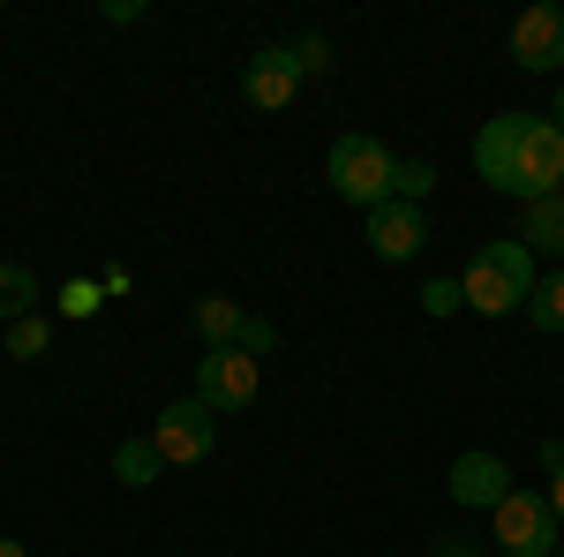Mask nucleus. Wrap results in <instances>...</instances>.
Returning a JSON list of instances; mask_svg holds the SVG:
<instances>
[{"label": "nucleus", "instance_id": "1", "mask_svg": "<svg viewBox=\"0 0 564 557\" xmlns=\"http://www.w3.org/2000/svg\"><path fill=\"white\" fill-rule=\"evenodd\" d=\"M475 173L497 196H520V204L564 196V129L542 114H497L475 136Z\"/></svg>", "mask_w": 564, "mask_h": 557}, {"label": "nucleus", "instance_id": "2", "mask_svg": "<svg viewBox=\"0 0 564 557\" xmlns=\"http://www.w3.org/2000/svg\"><path fill=\"white\" fill-rule=\"evenodd\" d=\"M459 294H467V309H481V317L527 309V294H534V257H527V242H481L475 264L459 271Z\"/></svg>", "mask_w": 564, "mask_h": 557}, {"label": "nucleus", "instance_id": "3", "mask_svg": "<svg viewBox=\"0 0 564 557\" xmlns=\"http://www.w3.org/2000/svg\"><path fill=\"white\" fill-rule=\"evenodd\" d=\"M332 189L361 204V212H377L399 196V151H391L384 136H339L332 143Z\"/></svg>", "mask_w": 564, "mask_h": 557}, {"label": "nucleus", "instance_id": "4", "mask_svg": "<svg viewBox=\"0 0 564 557\" xmlns=\"http://www.w3.org/2000/svg\"><path fill=\"white\" fill-rule=\"evenodd\" d=\"M257 392H263V362L249 346H204V362H196V399H204L212 415L257 407Z\"/></svg>", "mask_w": 564, "mask_h": 557}, {"label": "nucleus", "instance_id": "5", "mask_svg": "<svg viewBox=\"0 0 564 557\" xmlns=\"http://www.w3.org/2000/svg\"><path fill=\"white\" fill-rule=\"evenodd\" d=\"M489 519H497V543H505L497 557H557V543H564V527L542 490H512Z\"/></svg>", "mask_w": 564, "mask_h": 557}, {"label": "nucleus", "instance_id": "6", "mask_svg": "<svg viewBox=\"0 0 564 557\" xmlns=\"http://www.w3.org/2000/svg\"><path fill=\"white\" fill-rule=\"evenodd\" d=\"M151 444H159V460H166V468H204V460H212V444H218L212 407H204L196 392H188V399H174V407H159Z\"/></svg>", "mask_w": 564, "mask_h": 557}, {"label": "nucleus", "instance_id": "7", "mask_svg": "<svg viewBox=\"0 0 564 557\" xmlns=\"http://www.w3.org/2000/svg\"><path fill=\"white\" fill-rule=\"evenodd\" d=\"M512 61H520L527 76H550V68H564V8H557V0H534V8H520V23H512Z\"/></svg>", "mask_w": 564, "mask_h": 557}, {"label": "nucleus", "instance_id": "8", "mask_svg": "<svg viewBox=\"0 0 564 557\" xmlns=\"http://www.w3.org/2000/svg\"><path fill=\"white\" fill-rule=\"evenodd\" d=\"M294 90H302L294 45H263V53H249V68H241V98H249V106L279 114V106H294Z\"/></svg>", "mask_w": 564, "mask_h": 557}, {"label": "nucleus", "instance_id": "9", "mask_svg": "<svg viewBox=\"0 0 564 557\" xmlns=\"http://www.w3.org/2000/svg\"><path fill=\"white\" fill-rule=\"evenodd\" d=\"M422 242H430V212H422V204H399V196H391V204L369 212V249H377L384 264L422 257Z\"/></svg>", "mask_w": 564, "mask_h": 557}, {"label": "nucleus", "instance_id": "10", "mask_svg": "<svg viewBox=\"0 0 564 557\" xmlns=\"http://www.w3.org/2000/svg\"><path fill=\"white\" fill-rule=\"evenodd\" d=\"M452 497H459L467 513H497V505L512 497V468H505L497 452H459V460H452Z\"/></svg>", "mask_w": 564, "mask_h": 557}, {"label": "nucleus", "instance_id": "11", "mask_svg": "<svg viewBox=\"0 0 564 557\" xmlns=\"http://www.w3.org/2000/svg\"><path fill=\"white\" fill-rule=\"evenodd\" d=\"M188 324H196V340L204 346H241V332H249V309L226 294H204L196 309H188Z\"/></svg>", "mask_w": 564, "mask_h": 557}, {"label": "nucleus", "instance_id": "12", "mask_svg": "<svg viewBox=\"0 0 564 557\" xmlns=\"http://www.w3.org/2000/svg\"><path fill=\"white\" fill-rule=\"evenodd\" d=\"M159 474H166V460H159V444H151V437H121V444H113V482L151 490Z\"/></svg>", "mask_w": 564, "mask_h": 557}, {"label": "nucleus", "instance_id": "13", "mask_svg": "<svg viewBox=\"0 0 564 557\" xmlns=\"http://www.w3.org/2000/svg\"><path fill=\"white\" fill-rule=\"evenodd\" d=\"M520 242H527V257H534V249L564 257V196H542V204H527V218H520Z\"/></svg>", "mask_w": 564, "mask_h": 557}, {"label": "nucleus", "instance_id": "14", "mask_svg": "<svg viewBox=\"0 0 564 557\" xmlns=\"http://www.w3.org/2000/svg\"><path fill=\"white\" fill-rule=\"evenodd\" d=\"M39 317V271L31 264H0V324Z\"/></svg>", "mask_w": 564, "mask_h": 557}, {"label": "nucleus", "instance_id": "15", "mask_svg": "<svg viewBox=\"0 0 564 557\" xmlns=\"http://www.w3.org/2000/svg\"><path fill=\"white\" fill-rule=\"evenodd\" d=\"M534 332H564V264L550 271V279H534V294H527V309H520Z\"/></svg>", "mask_w": 564, "mask_h": 557}, {"label": "nucleus", "instance_id": "16", "mask_svg": "<svg viewBox=\"0 0 564 557\" xmlns=\"http://www.w3.org/2000/svg\"><path fill=\"white\" fill-rule=\"evenodd\" d=\"M45 340H53V324H45V317H23V324H8V354H15V362L45 354Z\"/></svg>", "mask_w": 564, "mask_h": 557}, {"label": "nucleus", "instance_id": "17", "mask_svg": "<svg viewBox=\"0 0 564 557\" xmlns=\"http://www.w3.org/2000/svg\"><path fill=\"white\" fill-rule=\"evenodd\" d=\"M436 189V167L430 159H399V204H422Z\"/></svg>", "mask_w": 564, "mask_h": 557}, {"label": "nucleus", "instance_id": "18", "mask_svg": "<svg viewBox=\"0 0 564 557\" xmlns=\"http://www.w3.org/2000/svg\"><path fill=\"white\" fill-rule=\"evenodd\" d=\"M542 468H550V490H542V497H550V513H557V527H564V437L542 444Z\"/></svg>", "mask_w": 564, "mask_h": 557}, {"label": "nucleus", "instance_id": "19", "mask_svg": "<svg viewBox=\"0 0 564 557\" xmlns=\"http://www.w3.org/2000/svg\"><path fill=\"white\" fill-rule=\"evenodd\" d=\"M422 309H430V317H459V309H467L459 279H430V287H422Z\"/></svg>", "mask_w": 564, "mask_h": 557}, {"label": "nucleus", "instance_id": "20", "mask_svg": "<svg viewBox=\"0 0 564 557\" xmlns=\"http://www.w3.org/2000/svg\"><path fill=\"white\" fill-rule=\"evenodd\" d=\"M294 61H302V76H324V68H332V39H324V31L294 39Z\"/></svg>", "mask_w": 564, "mask_h": 557}, {"label": "nucleus", "instance_id": "21", "mask_svg": "<svg viewBox=\"0 0 564 557\" xmlns=\"http://www.w3.org/2000/svg\"><path fill=\"white\" fill-rule=\"evenodd\" d=\"M61 309H68V317H90V309H98V287H90V279H68V287H61Z\"/></svg>", "mask_w": 564, "mask_h": 557}, {"label": "nucleus", "instance_id": "22", "mask_svg": "<svg viewBox=\"0 0 564 557\" xmlns=\"http://www.w3.org/2000/svg\"><path fill=\"white\" fill-rule=\"evenodd\" d=\"M241 346H249V354H271V346H279V324H263V317H249V332H241Z\"/></svg>", "mask_w": 564, "mask_h": 557}, {"label": "nucleus", "instance_id": "23", "mask_svg": "<svg viewBox=\"0 0 564 557\" xmlns=\"http://www.w3.org/2000/svg\"><path fill=\"white\" fill-rule=\"evenodd\" d=\"M430 557H497V550H475V543H459V535H444Z\"/></svg>", "mask_w": 564, "mask_h": 557}, {"label": "nucleus", "instance_id": "24", "mask_svg": "<svg viewBox=\"0 0 564 557\" xmlns=\"http://www.w3.org/2000/svg\"><path fill=\"white\" fill-rule=\"evenodd\" d=\"M0 557H31V550H23V543H15V535H0Z\"/></svg>", "mask_w": 564, "mask_h": 557}, {"label": "nucleus", "instance_id": "25", "mask_svg": "<svg viewBox=\"0 0 564 557\" xmlns=\"http://www.w3.org/2000/svg\"><path fill=\"white\" fill-rule=\"evenodd\" d=\"M550 121H557V129H564V84H557V106H550Z\"/></svg>", "mask_w": 564, "mask_h": 557}, {"label": "nucleus", "instance_id": "26", "mask_svg": "<svg viewBox=\"0 0 564 557\" xmlns=\"http://www.w3.org/2000/svg\"><path fill=\"white\" fill-rule=\"evenodd\" d=\"M557 557H564V550H557Z\"/></svg>", "mask_w": 564, "mask_h": 557}]
</instances>
